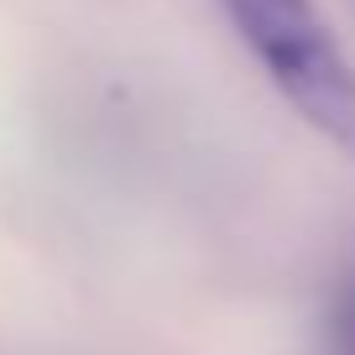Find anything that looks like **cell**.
Segmentation results:
<instances>
[{
	"instance_id": "1",
	"label": "cell",
	"mask_w": 355,
	"mask_h": 355,
	"mask_svg": "<svg viewBox=\"0 0 355 355\" xmlns=\"http://www.w3.org/2000/svg\"><path fill=\"white\" fill-rule=\"evenodd\" d=\"M241 42L261 58L288 105L355 157V63L313 0H220Z\"/></svg>"
}]
</instances>
